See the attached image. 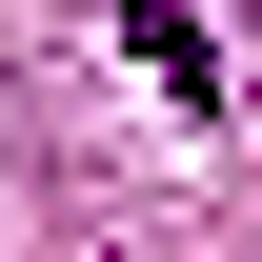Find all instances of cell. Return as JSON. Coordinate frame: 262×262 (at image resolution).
Instances as JSON below:
<instances>
[{"instance_id":"cell-1","label":"cell","mask_w":262,"mask_h":262,"mask_svg":"<svg viewBox=\"0 0 262 262\" xmlns=\"http://www.w3.org/2000/svg\"><path fill=\"white\" fill-rule=\"evenodd\" d=\"M121 61L162 81V101H222V61H202V20H182V0H121Z\"/></svg>"}]
</instances>
